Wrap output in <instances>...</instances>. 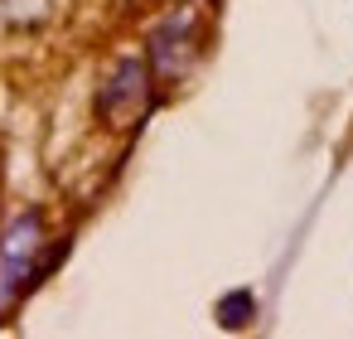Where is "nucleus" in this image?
Masks as SVG:
<instances>
[{
	"instance_id": "obj_4",
	"label": "nucleus",
	"mask_w": 353,
	"mask_h": 339,
	"mask_svg": "<svg viewBox=\"0 0 353 339\" xmlns=\"http://www.w3.org/2000/svg\"><path fill=\"white\" fill-rule=\"evenodd\" d=\"M252 320H256V296L252 291H228L218 300V325L223 329H247Z\"/></svg>"
},
{
	"instance_id": "obj_2",
	"label": "nucleus",
	"mask_w": 353,
	"mask_h": 339,
	"mask_svg": "<svg viewBox=\"0 0 353 339\" xmlns=\"http://www.w3.org/2000/svg\"><path fill=\"white\" fill-rule=\"evenodd\" d=\"M208 0H184V6H174L160 25H155V35H150V78L155 83H174V78H184L189 68H194V59H199V44H203V10Z\"/></svg>"
},
{
	"instance_id": "obj_1",
	"label": "nucleus",
	"mask_w": 353,
	"mask_h": 339,
	"mask_svg": "<svg viewBox=\"0 0 353 339\" xmlns=\"http://www.w3.org/2000/svg\"><path fill=\"white\" fill-rule=\"evenodd\" d=\"M63 252H68V242H59L44 257V218L34 209L6 228V238H0V320L20 305V296H30L63 262Z\"/></svg>"
},
{
	"instance_id": "obj_3",
	"label": "nucleus",
	"mask_w": 353,
	"mask_h": 339,
	"mask_svg": "<svg viewBox=\"0 0 353 339\" xmlns=\"http://www.w3.org/2000/svg\"><path fill=\"white\" fill-rule=\"evenodd\" d=\"M150 107H155V78L145 59H121L112 78L97 88V117L117 131H131L136 122H145Z\"/></svg>"
}]
</instances>
